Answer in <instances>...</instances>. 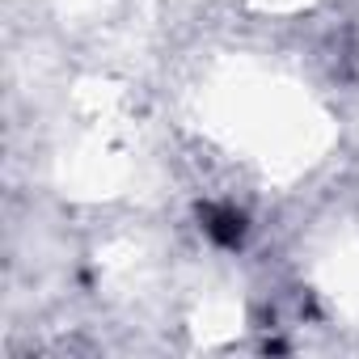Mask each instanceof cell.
<instances>
[{
    "mask_svg": "<svg viewBox=\"0 0 359 359\" xmlns=\"http://www.w3.org/2000/svg\"><path fill=\"white\" fill-rule=\"evenodd\" d=\"M199 216H203V229H208L212 241L241 245V237H245V216L241 212H233V208H203Z\"/></svg>",
    "mask_w": 359,
    "mask_h": 359,
    "instance_id": "obj_1",
    "label": "cell"
}]
</instances>
